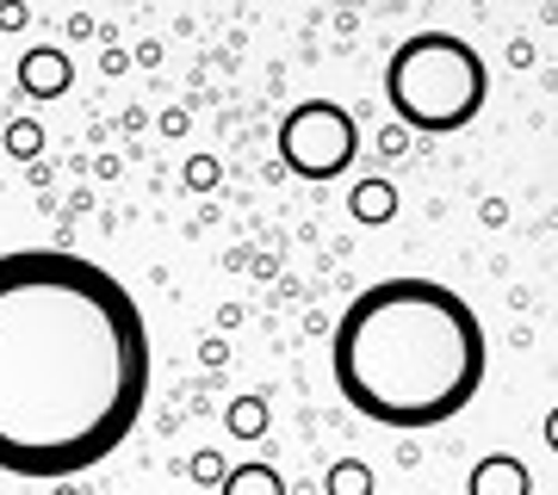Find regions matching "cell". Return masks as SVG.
I'll list each match as a JSON object with an SVG mask.
<instances>
[{
  "mask_svg": "<svg viewBox=\"0 0 558 495\" xmlns=\"http://www.w3.org/2000/svg\"><path fill=\"white\" fill-rule=\"evenodd\" d=\"M149 322L119 279L62 248L0 255V471L81 477L137 434Z\"/></svg>",
  "mask_w": 558,
  "mask_h": 495,
  "instance_id": "1",
  "label": "cell"
},
{
  "mask_svg": "<svg viewBox=\"0 0 558 495\" xmlns=\"http://www.w3.org/2000/svg\"><path fill=\"white\" fill-rule=\"evenodd\" d=\"M329 372L354 416L422 434L453 421L484 391L490 341L478 310L453 285L398 273L348 297L329 335Z\"/></svg>",
  "mask_w": 558,
  "mask_h": 495,
  "instance_id": "2",
  "label": "cell"
},
{
  "mask_svg": "<svg viewBox=\"0 0 558 495\" xmlns=\"http://www.w3.org/2000/svg\"><path fill=\"white\" fill-rule=\"evenodd\" d=\"M484 94H490V69L453 32H416L385 62V99L410 131H435V137L465 131L484 112Z\"/></svg>",
  "mask_w": 558,
  "mask_h": 495,
  "instance_id": "3",
  "label": "cell"
},
{
  "mask_svg": "<svg viewBox=\"0 0 558 495\" xmlns=\"http://www.w3.org/2000/svg\"><path fill=\"white\" fill-rule=\"evenodd\" d=\"M279 156L304 180H336L348 174V161L360 156V124L336 99H299L279 119Z\"/></svg>",
  "mask_w": 558,
  "mask_h": 495,
  "instance_id": "4",
  "label": "cell"
},
{
  "mask_svg": "<svg viewBox=\"0 0 558 495\" xmlns=\"http://www.w3.org/2000/svg\"><path fill=\"white\" fill-rule=\"evenodd\" d=\"M69 81H75V69H69V57L62 50H25V62H20V87L32 99H57V94H69Z\"/></svg>",
  "mask_w": 558,
  "mask_h": 495,
  "instance_id": "5",
  "label": "cell"
},
{
  "mask_svg": "<svg viewBox=\"0 0 558 495\" xmlns=\"http://www.w3.org/2000/svg\"><path fill=\"white\" fill-rule=\"evenodd\" d=\"M472 495H534V483H527V465L509 453L484 458L478 471H472Z\"/></svg>",
  "mask_w": 558,
  "mask_h": 495,
  "instance_id": "6",
  "label": "cell"
},
{
  "mask_svg": "<svg viewBox=\"0 0 558 495\" xmlns=\"http://www.w3.org/2000/svg\"><path fill=\"white\" fill-rule=\"evenodd\" d=\"M223 495H286V477L274 465H236L223 471Z\"/></svg>",
  "mask_w": 558,
  "mask_h": 495,
  "instance_id": "7",
  "label": "cell"
},
{
  "mask_svg": "<svg viewBox=\"0 0 558 495\" xmlns=\"http://www.w3.org/2000/svg\"><path fill=\"white\" fill-rule=\"evenodd\" d=\"M329 495H373V471H366L360 458H341V465H329Z\"/></svg>",
  "mask_w": 558,
  "mask_h": 495,
  "instance_id": "8",
  "label": "cell"
},
{
  "mask_svg": "<svg viewBox=\"0 0 558 495\" xmlns=\"http://www.w3.org/2000/svg\"><path fill=\"white\" fill-rule=\"evenodd\" d=\"M391 205H398V198H391V186H385V180H366V186L354 193V211L366 223H385V218H391Z\"/></svg>",
  "mask_w": 558,
  "mask_h": 495,
  "instance_id": "9",
  "label": "cell"
},
{
  "mask_svg": "<svg viewBox=\"0 0 558 495\" xmlns=\"http://www.w3.org/2000/svg\"><path fill=\"white\" fill-rule=\"evenodd\" d=\"M260 428H267V403H255V396H248V403H236V409H230V434L255 440Z\"/></svg>",
  "mask_w": 558,
  "mask_h": 495,
  "instance_id": "10",
  "label": "cell"
},
{
  "mask_svg": "<svg viewBox=\"0 0 558 495\" xmlns=\"http://www.w3.org/2000/svg\"><path fill=\"white\" fill-rule=\"evenodd\" d=\"M7 143H13V156H20V161H32V156H38V124H32V119H25V124H13V131H7Z\"/></svg>",
  "mask_w": 558,
  "mask_h": 495,
  "instance_id": "11",
  "label": "cell"
},
{
  "mask_svg": "<svg viewBox=\"0 0 558 495\" xmlns=\"http://www.w3.org/2000/svg\"><path fill=\"white\" fill-rule=\"evenodd\" d=\"M211 180H218V161H211V156L186 161V186H211Z\"/></svg>",
  "mask_w": 558,
  "mask_h": 495,
  "instance_id": "12",
  "label": "cell"
},
{
  "mask_svg": "<svg viewBox=\"0 0 558 495\" xmlns=\"http://www.w3.org/2000/svg\"><path fill=\"white\" fill-rule=\"evenodd\" d=\"M25 25V7H0V32H20Z\"/></svg>",
  "mask_w": 558,
  "mask_h": 495,
  "instance_id": "13",
  "label": "cell"
},
{
  "mask_svg": "<svg viewBox=\"0 0 558 495\" xmlns=\"http://www.w3.org/2000/svg\"><path fill=\"white\" fill-rule=\"evenodd\" d=\"M193 477H223V471H218V458L199 453V458H193Z\"/></svg>",
  "mask_w": 558,
  "mask_h": 495,
  "instance_id": "14",
  "label": "cell"
},
{
  "mask_svg": "<svg viewBox=\"0 0 558 495\" xmlns=\"http://www.w3.org/2000/svg\"><path fill=\"white\" fill-rule=\"evenodd\" d=\"M546 446H553V453H558V409H553V416H546Z\"/></svg>",
  "mask_w": 558,
  "mask_h": 495,
  "instance_id": "15",
  "label": "cell"
}]
</instances>
